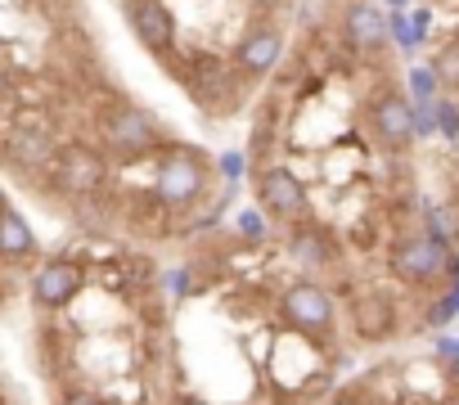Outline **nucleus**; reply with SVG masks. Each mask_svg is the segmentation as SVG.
Here are the masks:
<instances>
[{"label": "nucleus", "mask_w": 459, "mask_h": 405, "mask_svg": "<svg viewBox=\"0 0 459 405\" xmlns=\"http://www.w3.org/2000/svg\"><path fill=\"white\" fill-rule=\"evenodd\" d=\"M280 315L289 329L316 338V342H329L333 338V324H338V302L325 284L316 280H298L284 297H280Z\"/></svg>", "instance_id": "1"}, {"label": "nucleus", "mask_w": 459, "mask_h": 405, "mask_svg": "<svg viewBox=\"0 0 459 405\" xmlns=\"http://www.w3.org/2000/svg\"><path fill=\"white\" fill-rule=\"evenodd\" d=\"M153 189H158V198L167 202V208H189V202H198L203 189H207V158L194 153V149L162 153Z\"/></svg>", "instance_id": "2"}, {"label": "nucleus", "mask_w": 459, "mask_h": 405, "mask_svg": "<svg viewBox=\"0 0 459 405\" xmlns=\"http://www.w3.org/2000/svg\"><path fill=\"white\" fill-rule=\"evenodd\" d=\"M446 257H450V244L446 239H432L428 230L423 235H405V239H396L392 244V253H387V266H392V275L401 280V284H432V280H441L446 275Z\"/></svg>", "instance_id": "3"}, {"label": "nucleus", "mask_w": 459, "mask_h": 405, "mask_svg": "<svg viewBox=\"0 0 459 405\" xmlns=\"http://www.w3.org/2000/svg\"><path fill=\"white\" fill-rule=\"evenodd\" d=\"M369 131H374V140L383 149H410L414 144V104L396 86L374 90V99H369Z\"/></svg>", "instance_id": "4"}, {"label": "nucleus", "mask_w": 459, "mask_h": 405, "mask_svg": "<svg viewBox=\"0 0 459 405\" xmlns=\"http://www.w3.org/2000/svg\"><path fill=\"white\" fill-rule=\"evenodd\" d=\"M158 122H153V113H144V108H135V104H117V108H108L104 113V144L113 149V153H122V158H140V153H149L153 144H158Z\"/></svg>", "instance_id": "5"}, {"label": "nucleus", "mask_w": 459, "mask_h": 405, "mask_svg": "<svg viewBox=\"0 0 459 405\" xmlns=\"http://www.w3.org/2000/svg\"><path fill=\"white\" fill-rule=\"evenodd\" d=\"M257 202L275 217V221H302L311 198H307V185L298 180V171L289 167H266L262 180H257Z\"/></svg>", "instance_id": "6"}, {"label": "nucleus", "mask_w": 459, "mask_h": 405, "mask_svg": "<svg viewBox=\"0 0 459 405\" xmlns=\"http://www.w3.org/2000/svg\"><path fill=\"white\" fill-rule=\"evenodd\" d=\"M82 280H86L82 262H73V257H50V262H41L37 275H32V302H37L41 311H64V306H73V297L82 293Z\"/></svg>", "instance_id": "7"}, {"label": "nucleus", "mask_w": 459, "mask_h": 405, "mask_svg": "<svg viewBox=\"0 0 459 405\" xmlns=\"http://www.w3.org/2000/svg\"><path fill=\"white\" fill-rule=\"evenodd\" d=\"M104 176H108L104 158H100L95 149H86V144H73V149L55 153V185H59V194H68V198L95 194V189L104 185Z\"/></svg>", "instance_id": "8"}, {"label": "nucleus", "mask_w": 459, "mask_h": 405, "mask_svg": "<svg viewBox=\"0 0 459 405\" xmlns=\"http://www.w3.org/2000/svg\"><path fill=\"white\" fill-rule=\"evenodd\" d=\"M280 55H284V32L271 28V23L248 28V32L239 37V46H235V64H239V73L253 77V82L271 77L275 64H280Z\"/></svg>", "instance_id": "9"}, {"label": "nucleus", "mask_w": 459, "mask_h": 405, "mask_svg": "<svg viewBox=\"0 0 459 405\" xmlns=\"http://www.w3.org/2000/svg\"><path fill=\"white\" fill-rule=\"evenodd\" d=\"M126 19H131L135 41H140L149 55H167V50L176 46V19H171V10L162 5V0H131Z\"/></svg>", "instance_id": "10"}, {"label": "nucleus", "mask_w": 459, "mask_h": 405, "mask_svg": "<svg viewBox=\"0 0 459 405\" xmlns=\"http://www.w3.org/2000/svg\"><path fill=\"white\" fill-rule=\"evenodd\" d=\"M342 32H347L351 50H360V55H378V50L392 41V32H387V19H383L374 5H365V0L347 5V14H342Z\"/></svg>", "instance_id": "11"}, {"label": "nucleus", "mask_w": 459, "mask_h": 405, "mask_svg": "<svg viewBox=\"0 0 459 405\" xmlns=\"http://www.w3.org/2000/svg\"><path fill=\"white\" fill-rule=\"evenodd\" d=\"M37 253V235L28 226V217L19 208H10V202H0V262L5 266H19Z\"/></svg>", "instance_id": "12"}, {"label": "nucleus", "mask_w": 459, "mask_h": 405, "mask_svg": "<svg viewBox=\"0 0 459 405\" xmlns=\"http://www.w3.org/2000/svg\"><path fill=\"white\" fill-rule=\"evenodd\" d=\"M5 153L19 167H46V162H55V140H50V131H14Z\"/></svg>", "instance_id": "13"}, {"label": "nucleus", "mask_w": 459, "mask_h": 405, "mask_svg": "<svg viewBox=\"0 0 459 405\" xmlns=\"http://www.w3.org/2000/svg\"><path fill=\"white\" fill-rule=\"evenodd\" d=\"M392 324H396V320H392V302H387V297L374 293V297H360V302H356V329H360L365 338H387Z\"/></svg>", "instance_id": "14"}, {"label": "nucleus", "mask_w": 459, "mask_h": 405, "mask_svg": "<svg viewBox=\"0 0 459 405\" xmlns=\"http://www.w3.org/2000/svg\"><path fill=\"white\" fill-rule=\"evenodd\" d=\"M293 257L307 262V266H320V262L329 257V230H320V226L298 230V235H293Z\"/></svg>", "instance_id": "15"}, {"label": "nucleus", "mask_w": 459, "mask_h": 405, "mask_svg": "<svg viewBox=\"0 0 459 405\" xmlns=\"http://www.w3.org/2000/svg\"><path fill=\"white\" fill-rule=\"evenodd\" d=\"M432 73H437V86L459 90V41H455V46H446V50L432 59Z\"/></svg>", "instance_id": "16"}, {"label": "nucleus", "mask_w": 459, "mask_h": 405, "mask_svg": "<svg viewBox=\"0 0 459 405\" xmlns=\"http://www.w3.org/2000/svg\"><path fill=\"white\" fill-rule=\"evenodd\" d=\"M410 95L414 99H432L437 95V73L432 68H410Z\"/></svg>", "instance_id": "17"}, {"label": "nucleus", "mask_w": 459, "mask_h": 405, "mask_svg": "<svg viewBox=\"0 0 459 405\" xmlns=\"http://www.w3.org/2000/svg\"><path fill=\"white\" fill-rule=\"evenodd\" d=\"M437 131H441L446 140L459 135V108H455L450 99H437Z\"/></svg>", "instance_id": "18"}, {"label": "nucleus", "mask_w": 459, "mask_h": 405, "mask_svg": "<svg viewBox=\"0 0 459 405\" xmlns=\"http://www.w3.org/2000/svg\"><path fill=\"white\" fill-rule=\"evenodd\" d=\"M59 405H108L104 396H95V392H68Z\"/></svg>", "instance_id": "19"}, {"label": "nucleus", "mask_w": 459, "mask_h": 405, "mask_svg": "<svg viewBox=\"0 0 459 405\" xmlns=\"http://www.w3.org/2000/svg\"><path fill=\"white\" fill-rule=\"evenodd\" d=\"M441 360H459V338H441Z\"/></svg>", "instance_id": "20"}, {"label": "nucleus", "mask_w": 459, "mask_h": 405, "mask_svg": "<svg viewBox=\"0 0 459 405\" xmlns=\"http://www.w3.org/2000/svg\"><path fill=\"white\" fill-rule=\"evenodd\" d=\"M244 230H248V235H262V221H257V217L248 212V217H244Z\"/></svg>", "instance_id": "21"}, {"label": "nucleus", "mask_w": 459, "mask_h": 405, "mask_svg": "<svg viewBox=\"0 0 459 405\" xmlns=\"http://www.w3.org/2000/svg\"><path fill=\"white\" fill-rule=\"evenodd\" d=\"M387 5H392V10H405V5H410V0H387Z\"/></svg>", "instance_id": "22"}, {"label": "nucleus", "mask_w": 459, "mask_h": 405, "mask_svg": "<svg viewBox=\"0 0 459 405\" xmlns=\"http://www.w3.org/2000/svg\"><path fill=\"white\" fill-rule=\"evenodd\" d=\"M446 405H459V392H455V396H450V401H446Z\"/></svg>", "instance_id": "23"}, {"label": "nucleus", "mask_w": 459, "mask_h": 405, "mask_svg": "<svg viewBox=\"0 0 459 405\" xmlns=\"http://www.w3.org/2000/svg\"><path fill=\"white\" fill-rule=\"evenodd\" d=\"M0 306H5V289H0Z\"/></svg>", "instance_id": "24"}, {"label": "nucleus", "mask_w": 459, "mask_h": 405, "mask_svg": "<svg viewBox=\"0 0 459 405\" xmlns=\"http://www.w3.org/2000/svg\"><path fill=\"white\" fill-rule=\"evenodd\" d=\"M0 202H5V194H0Z\"/></svg>", "instance_id": "25"}]
</instances>
